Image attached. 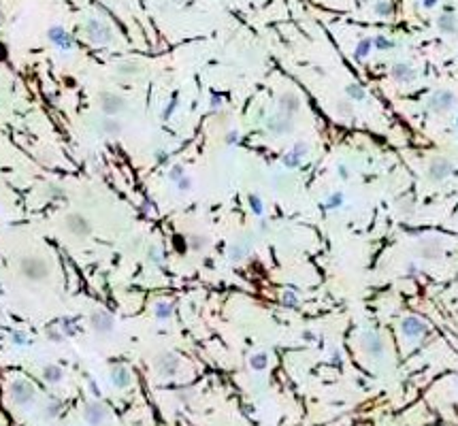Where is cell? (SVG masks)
<instances>
[{
  "instance_id": "cell-1",
  "label": "cell",
  "mask_w": 458,
  "mask_h": 426,
  "mask_svg": "<svg viewBox=\"0 0 458 426\" xmlns=\"http://www.w3.org/2000/svg\"><path fill=\"white\" fill-rule=\"evenodd\" d=\"M19 273L28 281H45L49 277V262L41 256H23L19 260Z\"/></svg>"
},
{
  "instance_id": "cell-2",
  "label": "cell",
  "mask_w": 458,
  "mask_h": 426,
  "mask_svg": "<svg viewBox=\"0 0 458 426\" xmlns=\"http://www.w3.org/2000/svg\"><path fill=\"white\" fill-rule=\"evenodd\" d=\"M83 32H86V39L94 45H109L113 43V30L107 21L98 19V17H90L83 23Z\"/></svg>"
},
{
  "instance_id": "cell-3",
  "label": "cell",
  "mask_w": 458,
  "mask_h": 426,
  "mask_svg": "<svg viewBox=\"0 0 458 426\" xmlns=\"http://www.w3.org/2000/svg\"><path fill=\"white\" fill-rule=\"evenodd\" d=\"M62 228L66 234L75 236V239H86V236L92 234V222L81 213H68L62 220Z\"/></svg>"
},
{
  "instance_id": "cell-4",
  "label": "cell",
  "mask_w": 458,
  "mask_h": 426,
  "mask_svg": "<svg viewBox=\"0 0 458 426\" xmlns=\"http://www.w3.org/2000/svg\"><path fill=\"white\" fill-rule=\"evenodd\" d=\"M34 394H37L34 386L28 380H21V377L13 380V382H11V386H9V396H11V401H13L15 405H30L34 401Z\"/></svg>"
},
{
  "instance_id": "cell-5",
  "label": "cell",
  "mask_w": 458,
  "mask_h": 426,
  "mask_svg": "<svg viewBox=\"0 0 458 426\" xmlns=\"http://www.w3.org/2000/svg\"><path fill=\"white\" fill-rule=\"evenodd\" d=\"M98 104H100L103 115H107V117H115L119 113H124L126 107H128L126 98L119 96V94H115V92H100L98 94Z\"/></svg>"
},
{
  "instance_id": "cell-6",
  "label": "cell",
  "mask_w": 458,
  "mask_h": 426,
  "mask_svg": "<svg viewBox=\"0 0 458 426\" xmlns=\"http://www.w3.org/2000/svg\"><path fill=\"white\" fill-rule=\"evenodd\" d=\"M90 326H92V330L96 335H111L113 333V328H115V320H113V315L109 313V311H105V309H96V311H92V315H90Z\"/></svg>"
},
{
  "instance_id": "cell-7",
  "label": "cell",
  "mask_w": 458,
  "mask_h": 426,
  "mask_svg": "<svg viewBox=\"0 0 458 426\" xmlns=\"http://www.w3.org/2000/svg\"><path fill=\"white\" fill-rule=\"evenodd\" d=\"M154 369L160 377H175L179 371V358L171 352H162L154 360Z\"/></svg>"
},
{
  "instance_id": "cell-8",
  "label": "cell",
  "mask_w": 458,
  "mask_h": 426,
  "mask_svg": "<svg viewBox=\"0 0 458 426\" xmlns=\"http://www.w3.org/2000/svg\"><path fill=\"white\" fill-rule=\"evenodd\" d=\"M83 420L90 426H103L109 420V409L103 403H98V401H90V403H86V407H83Z\"/></svg>"
},
{
  "instance_id": "cell-9",
  "label": "cell",
  "mask_w": 458,
  "mask_h": 426,
  "mask_svg": "<svg viewBox=\"0 0 458 426\" xmlns=\"http://www.w3.org/2000/svg\"><path fill=\"white\" fill-rule=\"evenodd\" d=\"M456 107V96L450 92V90H439L430 96L428 100V109L435 111V113H448L450 109Z\"/></svg>"
},
{
  "instance_id": "cell-10",
  "label": "cell",
  "mask_w": 458,
  "mask_h": 426,
  "mask_svg": "<svg viewBox=\"0 0 458 426\" xmlns=\"http://www.w3.org/2000/svg\"><path fill=\"white\" fill-rule=\"evenodd\" d=\"M267 130L275 137H282V135H288L292 132V117H286L282 113H275L267 120Z\"/></svg>"
},
{
  "instance_id": "cell-11",
  "label": "cell",
  "mask_w": 458,
  "mask_h": 426,
  "mask_svg": "<svg viewBox=\"0 0 458 426\" xmlns=\"http://www.w3.org/2000/svg\"><path fill=\"white\" fill-rule=\"evenodd\" d=\"M452 173V162L448 158H435L428 164V177L432 181H443Z\"/></svg>"
},
{
  "instance_id": "cell-12",
  "label": "cell",
  "mask_w": 458,
  "mask_h": 426,
  "mask_svg": "<svg viewBox=\"0 0 458 426\" xmlns=\"http://www.w3.org/2000/svg\"><path fill=\"white\" fill-rule=\"evenodd\" d=\"M277 102H279V113L286 117H292L300 111V100L294 92H284Z\"/></svg>"
},
{
  "instance_id": "cell-13",
  "label": "cell",
  "mask_w": 458,
  "mask_h": 426,
  "mask_svg": "<svg viewBox=\"0 0 458 426\" xmlns=\"http://www.w3.org/2000/svg\"><path fill=\"white\" fill-rule=\"evenodd\" d=\"M96 130H98L100 135H105V137H119L122 135V130H124V126L119 124L115 117H98V120H96Z\"/></svg>"
},
{
  "instance_id": "cell-14",
  "label": "cell",
  "mask_w": 458,
  "mask_h": 426,
  "mask_svg": "<svg viewBox=\"0 0 458 426\" xmlns=\"http://www.w3.org/2000/svg\"><path fill=\"white\" fill-rule=\"evenodd\" d=\"M363 348H365V352L369 354V356H373V358H379L381 354H384V339L377 335V333H367V335H363Z\"/></svg>"
},
{
  "instance_id": "cell-15",
  "label": "cell",
  "mask_w": 458,
  "mask_h": 426,
  "mask_svg": "<svg viewBox=\"0 0 458 426\" xmlns=\"http://www.w3.org/2000/svg\"><path fill=\"white\" fill-rule=\"evenodd\" d=\"M390 77L399 84H412L416 79V68L409 66L407 62H396L392 68H390Z\"/></svg>"
},
{
  "instance_id": "cell-16",
  "label": "cell",
  "mask_w": 458,
  "mask_h": 426,
  "mask_svg": "<svg viewBox=\"0 0 458 426\" xmlns=\"http://www.w3.org/2000/svg\"><path fill=\"white\" fill-rule=\"evenodd\" d=\"M401 333H403L405 337L416 339V337H420V335H424V333H426V326H424V322H422V320H418V317H405L403 322H401Z\"/></svg>"
},
{
  "instance_id": "cell-17",
  "label": "cell",
  "mask_w": 458,
  "mask_h": 426,
  "mask_svg": "<svg viewBox=\"0 0 458 426\" xmlns=\"http://www.w3.org/2000/svg\"><path fill=\"white\" fill-rule=\"evenodd\" d=\"M111 382H113L115 388H126V386H130V371L126 369V366H122V364L113 366V369H111Z\"/></svg>"
},
{
  "instance_id": "cell-18",
  "label": "cell",
  "mask_w": 458,
  "mask_h": 426,
  "mask_svg": "<svg viewBox=\"0 0 458 426\" xmlns=\"http://www.w3.org/2000/svg\"><path fill=\"white\" fill-rule=\"evenodd\" d=\"M437 28L443 34H456L458 32V19L452 13H443L437 17Z\"/></svg>"
},
{
  "instance_id": "cell-19",
  "label": "cell",
  "mask_w": 458,
  "mask_h": 426,
  "mask_svg": "<svg viewBox=\"0 0 458 426\" xmlns=\"http://www.w3.org/2000/svg\"><path fill=\"white\" fill-rule=\"evenodd\" d=\"M141 70H143L141 64L135 62V60H124V62H119V64L115 66V73H117L119 77H137Z\"/></svg>"
},
{
  "instance_id": "cell-20",
  "label": "cell",
  "mask_w": 458,
  "mask_h": 426,
  "mask_svg": "<svg viewBox=\"0 0 458 426\" xmlns=\"http://www.w3.org/2000/svg\"><path fill=\"white\" fill-rule=\"evenodd\" d=\"M418 254H420L422 258H437V256L441 254V243H437L435 239H426V241H422V243H420V250H418Z\"/></svg>"
},
{
  "instance_id": "cell-21",
  "label": "cell",
  "mask_w": 458,
  "mask_h": 426,
  "mask_svg": "<svg viewBox=\"0 0 458 426\" xmlns=\"http://www.w3.org/2000/svg\"><path fill=\"white\" fill-rule=\"evenodd\" d=\"M247 254H249V243H233L228 247V258H231L233 262H241Z\"/></svg>"
},
{
  "instance_id": "cell-22",
  "label": "cell",
  "mask_w": 458,
  "mask_h": 426,
  "mask_svg": "<svg viewBox=\"0 0 458 426\" xmlns=\"http://www.w3.org/2000/svg\"><path fill=\"white\" fill-rule=\"evenodd\" d=\"M62 377H64V371L60 369L58 364H47L45 369H43V380L49 382V384H58Z\"/></svg>"
},
{
  "instance_id": "cell-23",
  "label": "cell",
  "mask_w": 458,
  "mask_h": 426,
  "mask_svg": "<svg viewBox=\"0 0 458 426\" xmlns=\"http://www.w3.org/2000/svg\"><path fill=\"white\" fill-rule=\"evenodd\" d=\"M188 247L194 252H205L209 247V239L205 234H192L188 239Z\"/></svg>"
},
{
  "instance_id": "cell-24",
  "label": "cell",
  "mask_w": 458,
  "mask_h": 426,
  "mask_svg": "<svg viewBox=\"0 0 458 426\" xmlns=\"http://www.w3.org/2000/svg\"><path fill=\"white\" fill-rule=\"evenodd\" d=\"M345 92H347V100H358V102L367 100V92L360 88L358 84H349V86L345 88Z\"/></svg>"
},
{
  "instance_id": "cell-25",
  "label": "cell",
  "mask_w": 458,
  "mask_h": 426,
  "mask_svg": "<svg viewBox=\"0 0 458 426\" xmlns=\"http://www.w3.org/2000/svg\"><path fill=\"white\" fill-rule=\"evenodd\" d=\"M371 47H373V39H363V41H358L356 51H354L356 60H365V58L369 56V51H371Z\"/></svg>"
},
{
  "instance_id": "cell-26",
  "label": "cell",
  "mask_w": 458,
  "mask_h": 426,
  "mask_svg": "<svg viewBox=\"0 0 458 426\" xmlns=\"http://www.w3.org/2000/svg\"><path fill=\"white\" fill-rule=\"evenodd\" d=\"M373 11H375L379 17H390L392 15V3H390V0H377L375 7H373Z\"/></svg>"
},
{
  "instance_id": "cell-27",
  "label": "cell",
  "mask_w": 458,
  "mask_h": 426,
  "mask_svg": "<svg viewBox=\"0 0 458 426\" xmlns=\"http://www.w3.org/2000/svg\"><path fill=\"white\" fill-rule=\"evenodd\" d=\"M49 39H52L54 43H62L64 47H68V45H70V41H68V34H66L62 28H58V26L49 30Z\"/></svg>"
},
{
  "instance_id": "cell-28",
  "label": "cell",
  "mask_w": 458,
  "mask_h": 426,
  "mask_svg": "<svg viewBox=\"0 0 458 426\" xmlns=\"http://www.w3.org/2000/svg\"><path fill=\"white\" fill-rule=\"evenodd\" d=\"M337 113H339V115H343V117H352V115H354V107H352V100L343 98V100H339V102H337Z\"/></svg>"
},
{
  "instance_id": "cell-29",
  "label": "cell",
  "mask_w": 458,
  "mask_h": 426,
  "mask_svg": "<svg viewBox=\"0 0 458 426\" xmlns=\"http://www.w3.org/2000/svg\"><path fill=\"white\" fill-rule=\"evenodd\" d=\"M47 198H52V200H64L66 198L64 188H60V185H47Z\"/></svg>"
},
{
  "instance_id": "cell-30",
  "label": "cell",
  "mask_w": 458,
  "mask_h": 426,
  "mask_svg": "<svg viewBox=\"0 0 458 426\" xmlns=\"http://www.w3.org/2000/svg\"><path fill=\"white\" fill-rule=\"evenodd\" d=\"M171 313H173V307L168 303H158V305H156V317H158V320L171 317Z\"/></svg>"
},
{
  "instance_id": "cell-31",
  "label": "cell",
  "mask_w": 458,
  "mask_h": 426,
  "mask_svg": "<svg viewBox=\"0 0 458 426\" xmlns=\"http://www.w3.org/2000/svg\"><path fill=\"white\" fill-rule=\"evenodd\" d=\"M264 366H267V356H264V354H254V356H251V369L260 371Z\"/></svg>"
},
{
  "instance_id": "cell-32",
  "label": "cell",
  "mask_w": 458,
  "mask_h": 426,
  "mask_svg": "<svg viewBox=\"0 0 458 426\" xmlns=\"http://www.w3.org/2000/svg\"><path fill=\"white\" fill-rule=\"evenodd\" d=\"M373 43L377 45V49H392V47H394V43L390 39H386V37H377Z\"/></svg>"
},
{
  "instance_id": "cell-33",
  "label": "cell",
  "mask_w": 458,
  "mask_h": 426,
  "mask_svg": "<svg viewBox=\"0 0 458 426\" xmlns=\"http://www.w3.org/2000/svg\"><path fill=\"white\" fill-rule=\"evenodd\" d=\"M284 164H286V167H290V169L292 167H298V164H300V156H296V153H288V156L284 158Z\"/></svg>"
},
{
  "instance_id": "cell-34",
  "label": "cell",
  "mask_w": 458,
  "mask_h": 426,
  "mask_svg": "<svg viewBox=\"0 0 458 426\" xmlns=\"http://www.w3.org/2000/svg\"><path fill=\"white\" fill-rule=\"evenodd\" d=\"M182 177H184V167H182V164H175V167L171 169V179L173 181H179Z\"/></svg>"
},
{
  "instance_id": "cell-35",
  "label": "cell",
  "mask_w": 458,
  "mask_h": 426,
  "mask_svg": "<svg viewBox=\"0 0 458 426\" xmlns=\"http://www.w3.org/2000/svg\"><path fill=\"white\" fill-rule=\"evenodd\" d=\"M177 188H179V190H182V192H188L190 188H192V181H190V177H188V175H184L182 179L177 181Z\"/></svg>"
},
{
  "instance_id": "cell-36",
  "label": "cell",
  "mask_w": 458,
  "mask_h": 426,
  "mask_svg": "<svg viewBox=\"0 0 458 426\" xmlns=\"http://www.w3.org/2000/svg\"><path fill=\"white\" fill-rule=\"evenodd\" d=\"M149 260H151V262H160V260H162V252H160V247H156V245H154V247H149Z\"/></svg>"
},
{
  "instance_id": "cell-37",
  "label": "cell",
  "mask_w": 458,
  "mask_h": 426,
  "mask_svg": "<svg viewBox=\"0 0 458 426\" xmlns=\"http://www.w3.org/2000/svg\"><path fill=\"white\" fill-rule=\"evenodd\" d=\"M249 203H251V207H254V211H256V213H260V211H262V203H260V198H258V196L251 194V196H249Z\"/></svg>"
},
{
  "instance_id": "cell-38",
  "label": "cell",
  "mask_w": 458,
  "mask_h": 426,
  "mask_svg": "<svg viewBox=\"0 0 458 426\" xmlns=\"http://www.w3.org/2000/svg\"><path fill=\"white\" fill-rule=\"evenodd\" d=\"M341 200H343V198H341V194H335V196H330V198H328V207H339V205H341Z\"/></svg>"
},
{
  "instance_id": "cell-39",
  "label": "cell",
  "mask_w": 458,
  "mask_h": 426,
  "mask_svg": "<svg viewBox=\"0 0 458 426\" xmlns=\"http://www.w3.org/2000/svg\"><path fill=\"white\" fill-rule=\"evenodd\" d=\"M275 183H277V185H290L292 181H290V179H286V177H282V179H279V177H277Z\"/></svg>"
},
{
  "instance_id": "cell-40",
  "label": "cell",
  "mask_w": 458,
  "mask_h": 426,
  "mask_svg": "<svg viewBox=\"0 0 458 426\" xmlns=\"http://www.w3.org/2000/svg\"><path fill=\"white\" fill-rule=\"evenodd\" d=\"M437 3H439V0H424V3H422V7H426V9H432V7H435Z\"/></svg>"
},
{
  "instance_id": "cell-41",
  "label": "cell",
  "mask_w": 458,
  "mask_h": 426,
  "mask_svg": "<svg viewBox=\"0 0 458 426\" xmlns=\"http://www.w3.org/2000/svg\"><path fill=\"white\" fill-rule=\"evenodd\" d=\"M237 137H239L237 132H231V135L226 137V143H235V139H237Z\"/></svg>"
},
{
  "instance_id": "cell-42",
  "label": "cell",
  "mask_w": 458,
  "mask_h": 426,
  "mask_svg": "<svg viewBox=\"0 0 458 426\" xmlns=\"http://www.w3.org/2000/svg\"><path fill=\"white\" fill-rule=\"evenodd\" d=\"M339 175H341V179H347V169L345 167H339Z\"/></svg>"
}]
</instances>
